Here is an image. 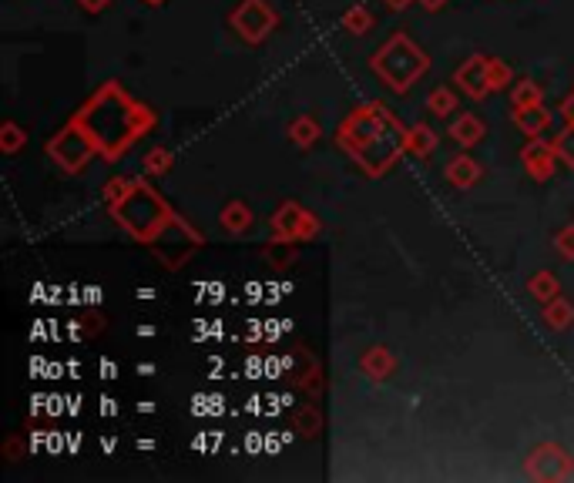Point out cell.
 I'll return each mask as SVG.
<instances>
[{
    "label": "cell",
    "mask_w": 574,
    "mask_h": 483,
    "mask_svg": "<svg viewBox=\"0 0 574 483\" xmlns=\"http://www.w3.org/2000/svg\"><path fill=\"white\" fill-rule=\"evenodd\" d=\"M407 138H410V128L380 101L360 104V108L343 118L340 131H336L340 148L370 178L387 175L390 168L397 165V158L407 151Z\"/></svg>",
    "instance_id": "6da1fadb"
},
{
    "label": "cell",
    "mask_w": 574,
    "mask_h": 483,
    "mask_svg": "<svg viewBox=\"0 0 574 483\" xmlns=\"http://www.w3.org/2000/svg\"><path fill=\"white\" fill-rule=\"evenodd\" d=\"M74 118L81 121L84 131L91 135V141L98 145V155H105V158H121L148 128L155 125L152 111H148L141 101L131 98L118 81L101 84Z\"/></svg>",
    "instance_id": "7a4b0ae2"
},
{
    "label": "cell",
    "mask_w": 574,
    "mask_h": 483,
    "mask_svg": "<svg viewBox=\"0 0 574 483\" xmlns=\"http://www.w3.org/2000/svg\"><path fill=\"white\" fill-rule=\"evenodd\" d=\"M111 215H115V222L131 235V239H138L145 245H155L178 222L172 205H168L145 178H131L128 188L121 192V198L111 205Z\"/></svg>",
    "instance_id": "3957f363"
},
{
    "label": "cell",
    "mask_w": 574,
    "mask_h": 483,
    "mask_svg": "<svg viewBox=\"0 0 574 483\" xmlns=\"http://www.w3.org/2000/svg\"><path fill=\"white\" fill-rule=\"evenodd\" d=\"M370 68L380 74V81L387 84L390 91L403 94V91H410L420 74L430 68V58L410 41L407 34H393L390 41L370 58Z\"/></svg>",
    "instance_id": "277c9868"
},
{
    "label": "cell",
    "mask_w": 574,
    "mask_h": 483,
    "mask_svg": "<svg viewBox=\"0 0 574 483\" xmlns=\"http://www.w3.org/2000/svg\"><path fill=\"white\" fill-rule=\"evenodd\" d=\"M47 155L54 158V165H61L64 172H81L88 168V161L98 155V145L91 141V135L84 131V125L78 118H71L58 135L47 141Z\"/></svg>",
    "instance_id": "5b68a950"
},
{
    "label": "cell",
    "mask_w": 574,
    "mask_h": 483,
    "mask_svg": "<svg viewBox=\"0 0 574 483\" xmlns=\"http://www.w3.org/2000/svg\"><path fill=\"white\" fill-rule=\"evenodd\" d=\"M229 21H232V31L246 44H262L272 31H276L279 17L266 0H242V4L232 11Z\"/></svg>",
    "instance_id": "8992f818"
},
{
    "label": "cell",
    "mask_w": 574,
    "mask_h": 483,
    "mask_svg": "<svg viewBox=\"0 0 574 483\" xmlns=\"http://www.w3.org/2000/svg\"><path fill=\"white\" fill-rule=\"evenodd\" d=\"M528 477L531 480H564L574 473V460L568 450L554 447V443H544L528 457Z\"/></svg>",
    "instance_id": "52a82bcc"
},
{
    "label": "cell",
    "mask_w": 574,
    "mask_h": 483,
    "mask_svg": "<svg viewBox=\"0 0 574 483\" xmlns=\"http://www.w3.org/2000/svg\"><path fill=\"white\" fill-rule=\"evenodd\" d=\"M454 81L460 84V91H464L467 98H474V101L487 98V94L494 91L491 88V58H484V54H474V58H467L457 68Z\"/></svg>",
    "instance_id": "ba28073f"
},
{
    "label": "cell",
    "mask_w": 574,
    "mask_h": 483,
    "mask_svg": "<svg viewBox=\"0 0 574 483\" xmlns=\"http://www.w3.org/2000/svg\"><path fill=\"white\" fill-rule=\"evenodd\" d=\"M521 161L528 168V175L534 182H548L554 175V161H558V151H554V141H538L534 138L528 148L521 151Z\"/></svg>",
    "instance_id": "9c48e42d"
},
{
    "label": "cell",
    "mask_w": 574,
    "mask_h": 483,
    "mask_svg": "<svg viewBox=\"0 0 574 483\" xmlns=\"http://www.w3.org/2000/svg\"><path fill=\"white\" fill-rule=\"evenodd\" d=\"M306 208H299L296 202L279 205V212L272 215V242L286 245V242H299V225H303Z\"/></svg>",
    "instance_id": "30bf717a"
},
{
    "label": "cell",
    "mask_w": 574,
    "mask_h": 483,
    "mask_svg": "<svg viewBox=\"0 0 574 483\" xmlns=\"http://www.w3.org/2000/svg\"><path fill=\"white\" fill-rule=\"evenodd\" d=\"M447 182L454 188H474L481 182V165L470 155H457L447 161Z\"/></svg>",
    "instance_id": "8fae6325"
},
{
    "label": "cell",
    "mask_w": 574,
    "mask_h": 483,
    "mask_svg": "<svg viewBox=\"0 0 574 483\" xmlns=\"http://www.w3.org/2000/svg\"><path fill=\"white\" fill-rule=\"evenodd\" d=\"M514 125L521 128L528 138H541L544 128L551 125V111H544V104H534V108H517L514 111Z\"/></svg>",
    "instance_id": "7c38bea8"
},
{
    "label": "cell",
    "mask_w": 574,
    "mask_h": 483,
    "mask_svg": "<svg viewBox=\"0 0 574 483\" xmlns=\"http://www.w3.org/2000/svg\"><path fill=\"white\" fill-rule=\"evenodd\" d=\"M393 366H397V359H393L390 349L376 346V349H366L363 359H360V369L370 380H387V376L393 373Z\"/></svg>",
    "instance_id": "4fadbf2b"
},
{
    "label": "cell",
    "mask_w": 574,
    "mask_h": 483,
    "mask_svg": "<svg viewBox=\"0 0 574 483\" xmlns=\"http://www.w3.org/2000/svg\"><path fill=\"white\" fill-rule=\"evenodd\" d=\"M484 135H487V128L477 115H457V121L450 125V138L464 148H474L477 141H484Z\"/></svg>",
    "instance_id": "5bb4252c"
},
{
    "label": "cell",
    "mask_w": 574,
    "mask_h": 483,
    "mask_svg": "<svg viewBox=\"0 0 574 483\" xmlns=\"http://www.w3.org/2000/svg\"><path fill=\"white\" fill-rule=\"evenodd\" d=\"M544 322H548L551 329H568L574 322V306L561 296L548 299V302H544Z\"/></svg>",
    "instance_id": "9a60e30c"
},
{
    "label": "cell",
    "mask_w": 574,
    "mask_h": 483,
    "mask_svg": "<svg viewBox=\"0 0 574 483\" xmlns=\"http://www.w3.org/2000/svg\"><path fill=\"white\" fill-rule=\"evenodd\" d=\"M222 225H225V232H232V235L249 232V225H252V212H249V205H242V202H229V205L222 208Z\"/></svg>",
    "instance_id": "2e32d148"
},
{
    "label": "cell",
    "mask_w": 574,
    "mask_h": 483,
    "mask_svg": "<svg viewBox=\"0 0 574 483\" xmlns=\"http://www.w3.org/2000/svg\"><path fill=\"white\" fill-rule=\"evenodd\" d=\"M434 148H437V135L427 125H413L410 128V138H407V151H410V155L427 158Z\"/></svg>",
    "instance_id": "e0dca14e"
},
{
    "label": "cell",
    "mask_w": 574,
    "mask_h": 483,
    "mask_svg": "<svg viewBox=\"0 0 574 483\" xmlns=\"http://www.w3.org/2000/svg\"><path fill=\"white\" fill-rule=\"evenodd\" d=\"M511 101H514V108H534V104H544V91L534 81H521V84H514Z\"/></svg>",
    "instance_id": "ac0fdd59"
},
{
    "label": "cell",
    "mask_w": 574,
    "mask_h": 483,
    "mask_svg": "<svg viewBox=\"0 0 574 483\" xmlns=\"http://www.w3.org/2000/svg\"><path fill=\"white\" fill-rule=\"evenodd\" d=\"M289 138H293L299 148H309L319 138V125L313 118H296L293 125H289Z\"/></svg>",
    "instance_id": "d6986e66"
},
{
    "label": "cell",
    "mask_w": 574,
    "mask_h": 483,
    "mask_svg": "<svg viewBox=\"0 0 574 483\" xmlns=\"http://www.w3.org/2000/svg\"><path fill=\"white\" fill-rule=\"evenodd\" d=\"M427 108L434 111V115H440V118L454 115V111H457V94L450 91V88H437V91L427 98Z\"/></svg>",
    "instance_id": "ffe728a7"
},
{
    "label": "cell",
    "mask_w": 574,
    "mask_h": 483,
    "mask_svg": "<svg viewBox=\"0 0 574 483\" xmlns=\"http://www.w3.org/2000/svg\"><path fill=\"white\" fill-rule=\"evenodd\" d=\"M343 27L350 34H366L373 27V14H370V7H363V4H356L350 7V14L343 17Z\"/></svg>",
    "instance_id": "44dd1931"
},
{
    "label": "cell",
    "mask_w": 574,
    "mask_h": 483,
    "mask_svg": "<svg viewBox=\"0 0 574 483\" xmlns=\"http://www.w3.org/2000/svg\"><path fill=\"white\" fill-rule=\"evenodd\" d=\"M528 292L534 299H541V302H548L558 296V279L551 276V272H538L531 282H528Z\"/></svg>",
    "instance_id": "7402d4cb"
},
{
    "label": "cell",
    "mask_w": 574,
    "mask_h": 483,
    "mask_svg": "<svg viewBox=\"0 0 574 483\" xmlns=\"http://www.w3.org/2000/svg\"><path fill=\"white\" fill-rule=\"evenodd\" d=\"M145 172L148 175H168L172 172V151L168 148H155L145 155Z\"/></svg>",
    "instance_id": "603a6c76"
},
{
    "label": "cell",
    "mask_w": 574,
    "mask_h": 483,
    "mask_svg": "<svg viewBox=\"0 0 574 483\" xmlns=\"http://www.w3.org/2000/svg\"><path fill=\"white\" fill-rule=\"evenodd\" d=\"M554 151H558V158L564 161V165L574 168V125L561 128V135L554 138Z\"/></svg>",
    "instance_id": "cb8c5ba5"
},
{
    "label": "cell",
    "mask_w": 574,
    "mask_h": 483,
    "mask_svg": "<svg viewBox=\"0 0 574 483\" xmlns=\"http://www.w3.org/2000/svg\"><path fill=\"white\" fill-rule=\"evenodd\" d=\"M0 135H4V138H0V148H4V151H17V148H21L24 145V131L21 128H17L14 125V121H7V125H4V131H0Z\"/></svg>",
    "instance_id": "d4e9b609"
},
{
    "label": "cell",
    "mask_w": 574,
    "mask_h": 483,
    "mask_svg": "<svg viewBox=\"0 0 574 483\" xmlns=\"http://www.w3.org/2000/svg\"><path fill=\"white\" fill-rule=\"evenodd\" d=\"M507 84H511V68H507L504 61L491 58V88L494 91H504Z\"/></svg>",
    "instance_id": "484cf974"
},
{
    "label": "cell",
    "mask_w": 574,
    "mask_h": 483,
    "mask_svg": "<svg viewBox=\"0 0 574 483\" xmlns=\"http://www.w3.org/2000/svg\"><path fill=\"white\" fill-rule=\"evenodd\" d=\"M554 245H558V252L564 255V259H574V225H568L564 232H558Z\"/></svg>",
    "instance_id": "4316f807"
},
{
    "label": "cell",
    "mask_w": 574,
    "mask_h": 483,
    "mask_svg": "<svg viewBox=\"0 0 574 483\" xmlns=\"http://www.w3.org/2000/svg\"><path fill=\"white\" fill-rule=\"evenodd\" d=\"M128 182H131V178H115V182H111V185H105V202H108V208L118 202L121 192H125V188H128Z\"/></svg>",
    "instance_id": "83f0119b"
},
{
    "label": "cell",
    "mask_w": 574,
    "mask_h": 483,
    "mask_svg": "<svg viewBox=\"0 0 574 483\" xmlns=\"http://www.w3.org/2000/svg\"><path fill=\"white\" fill-rule=\"evenodd\" d=\"M316 232H319V219H316L313 212H306V215H303V225H299V242L313 239Z\"/></svg>",
    "instance_id": "f1b7e54d"
},
{
    "label": "cell",
    "mask_w": 574,
    "mask_h": 483,
    "mask_svg": "<svg viewBox=\"0 0 574 483\" xmlns=\"http://www.w3.org/2000/svg\"><path fill=\"white\" fill-rule=\"evenodd\" d=\"M78 4H81L88 14H101V11H105V7L111 4V0H78Z\"/></svg>",
    "instance_id": "f546056e"
},
{
    "label": "cell",
    "mask_w": 574,
    "mask_h": 483,
    "mask_svg": "<svg viewBox=\"0 0 574 483\" xmlns=\"http://www.w3.org/2000/svg\"><path fill=\"white\" fill-rule=\"evenodd\" d=\"M561 118H564V125H574V94L561 104Z\"/></svg>",
    "instance_id": "4dcf8cb0"
},
{
    "label": "cell",
    "mask_w": 574,
    "mask_h": 483,
    "mask_svg": "<svg viewBox=\"0 0 574 483\" xmlns=\"http://www.w3.org/2000/svg\"><path fill=\"white\" fill-rule=\"evenodd\" d=\"M383 4H387L390 11H403V7H410V0H383Z\"/></svg>",
    "instance_id": "1f68e13d"
},
{
    "label": "cell",
    "mask_w": 574,
    "mask_h": 483,
    "mask_svg": "<svg viewBox=\"0 0 574 483\" xmlns=\"http://www.w3.org/2000/svg\"><path fill=\"white\" fill-rule=\"evenodd\" d=\"M423 7H427V11H440V7L447 4V0H420Z\"/></svg>",
    "instance_id": "d6a6232c"
},
{
    "label": "cell",
    "mask_w": 574,
    "mask_h": 483,
    "mask_svg": "<svg viewBox=\"0 0 574 483\" xmlns=\"http://www.w3.org/2000/svg\"><path fill=\"white\" fill-rule=\"evenodd\" d=\"M148 4H162V0H148Z\"/></svg>",
    "instance_id": "836d02e7"
}]
</instances>
